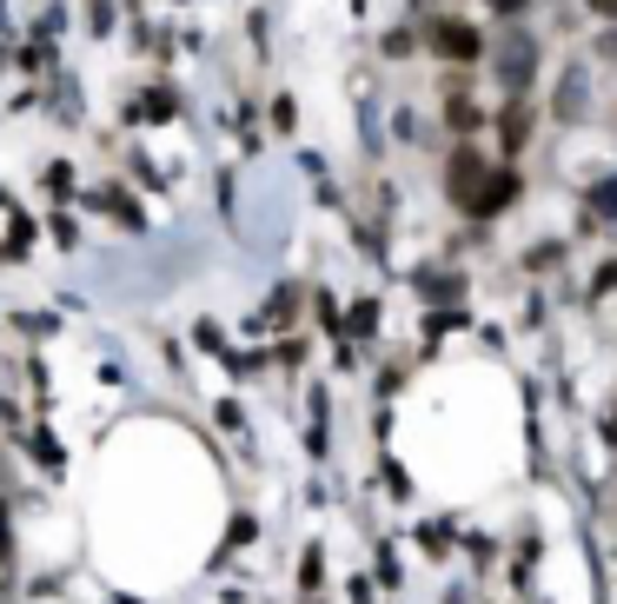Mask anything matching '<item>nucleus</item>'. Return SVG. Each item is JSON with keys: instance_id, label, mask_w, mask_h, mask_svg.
<instances>
[{"instance_id": "f257e3e1", "label": "nucleus", "mask_w": 617, "mask_h": 604, "mask_svg": "<svg viewBox=\"0 0 617 604\" xmlns=\"http://www.w3.org/2000/svg\"><path fill=\"white\" fill-rule=\"evenodd\" d=\"M445 193H452L465 213H479L485 193H492V160H485L479 146H459V153L445 160Z\"/></svg>"}, {"instance_id": "f03ea898", "label": "nucleus", "mask_w": 617, "mask_h": 604, "mask_svg": "<svg viewBox=\"0 0 617 604\" xmlns=\"http://www.w3.org/2000/svg\"><path fill=\"white\" fill-rule=\"evenodd\" d=\"M492 66H498V80H505L512 93H525V86H532V66H538V40H532V33H498V40H492Z\"/></svg>"}, {"instance_id": "7ed1b4c3", "label": "nucleus", "mask_w": 617, "mask_h": 604, "mask_svg": "<svg viewBox=\"0 0 617 604\" xmlns=\"http://www.w3.org/2000/svg\"><path fill=\"white\" fill-rule=\"evenodd\" d=\"M432 47H439L445 60H479V53H485L479 27H465V20H439V27H432Z\"/></svg>"}, {"instance_id": "20e7f679", "label": "nucleus", "mask_w": 617, "mask_h": 604, "mask_svg": "<svg viewBox=\"0 0 617 604\" xmlns=\"http://www.w3.org/2000/svg\"><path fill=\"white\" fill-rule=\"evenodd\" d=\"M558 120H585V66H572L565 80H558Z\"/></svg>"}, {"instance_id": "39448f33", "label": "nucleus", "mask_w": 617, "mask_h": 604, "mask_svg": "<svg viewBox=\"0 0 617 604\" xmlns=\"http://www.w3.org/2000/svg\"><path fill=\"white\" fill-rule=\"evenodd\" d=\"M512 199H518V180H512V173H498V180H492V193H485V206H479V213H505V206H512Z\"/></svg>"}, {"instance_id": "423d86ee", "label": "nucleus", "mask_w": 617, "mask_h": 604, "mask_svg": "<svg viewBox=\"0 0 617 604\" xmlns=\"http://www.w3.org/2000/svg\"><path fill=\"white\" fill-rule=\"evenodd\" d=\"M445 113H452V126H479V100H465V93H452Z\"/></svg>"}, {"instance_id": "0eeeda50", "label": "nucleus", "mask_w": 617, "mask_h": 604, "mask_svg": "<svg viewBox=\"0 0 617 604\" xmlns=\"http://www.w3.org/2000/svg\"><path fill=\"white\" fill-rule=\"evenodd\" d=\"M525 126H532V113H525V100L505 113V146H525Z\"/></svg>"}, {"instance_id": "6e6552de", "label": "nucleus", "mask_w": 617, "mask_h": 604, "mask_svg": "<svg viewBox=\"0 0 617 604\" xmlns=\"http://www.w3.org/2000/svg\"><path fill=\"white\" fill-rule=\"evenodd\" d=\"M518 7H532V0H492V13H518Z\"/></svg>"}, {"instance_id": "1a4fd4ad", "label": "nucleus", "mask_w": 617, "mask_h": 604, "mask_svg": "<svg viewBox=\"0 0 617 604\" xmlns=\"http://www.w3.org/2000/svg\"><path fill=\"white\" fill-rule=\"evenodd\" d=\"M598 53H605V60H617V33H605V40H598Z\"/></svg>"}, {"instance_id": "9d476101", "label": "nucleus", "mask_w": 617, "mask_h": 604, "mask_svg": "<svg viewBox=\"0 0 617 604\" xmlns=\"http://www.w3.org/2000/svg\"><path fill=\"white\" fill-rule=\"evenodd\" d=\"M592 7H598V13H605V20H617V0H592Z\"/></svg>"}]
</instances>
